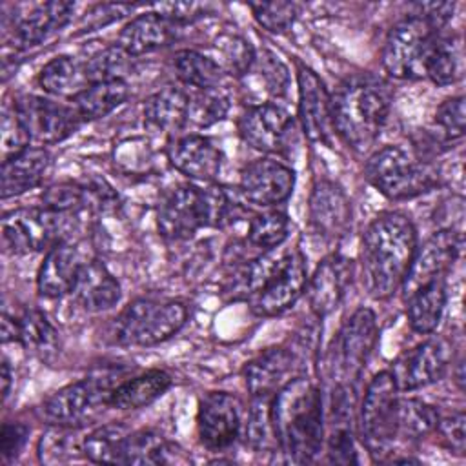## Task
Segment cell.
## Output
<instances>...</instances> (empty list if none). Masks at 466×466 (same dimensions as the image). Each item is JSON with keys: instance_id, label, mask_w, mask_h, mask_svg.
<instances>
[{"instance_id": "obj_1", "label": "cell", "mask_w": 466, "mask_h": 466, "mask_svg": "<svg viewBox=\"0 0 466 466\" xmlns=\"http://www.w3.org/2000/svg\"><path fill=\"white\" fill-rule=\"evenodd\" d=\"M417 249V231L408 215L388 211L364 231L360 242L362 284L370 297L388 299L402 288Z\"/></svg>"}, {"instance_id": "obj_2", "label": "cell", "mask_w": 466, "mask_h": 466, "mask_svg": "<svg viewBox=\"0 0 466 466\" xmlns=\"http://www.w3.org/2000/svg\"><path fill=\"white\" fill-rule=\"evenodd\" d=\"M275 442L289 462H311L324 439L322 397L306 377L289 379L271 399Z\"/></svg>"}, {"instance_id": "obj_3", "label": "cell", "mask_w": 466, "mask_h": 466, "mask_svg": "<svg viewBox=\"0 0 466 466\" xmlns=\"http://www.w3.org/2000/svg\"><path fill=\"white\" fill-rule=\"evenodd\" d=\"M391 98L384 78L370 73L346 78L331 96L335 131L355 151H366L388 120Z\"/></svg>"}, {"instance_id": "obj_4", "label": "cell", "mask_w": 466, "mask_h": 466, "mask_svg": "<svg viewBox=\"0 0 466 466\" xmlns=\"http://www.w3.org/2000/svg\"><path fill=\"white\" fill-rule=\"evenodd\" d=\"M231 200L220 186H178L158 206V231L173 240L193 237L204 226H222L231 215Z\"/></svg>"}, {"instance_id": "obj_5", "label": "cell", "mask_w": 466, "mask_h": 466, "mask_svg": "<svg viewBox=\"0 0 466 466\" xmlns=\"http://www.w3.org/2000/svg\"><path fill=\"white\" fill-rule=\"evenodd\" d=\"M120 382L118 370L95 371L47 397L42 404V417L51 426L78 428L111 406L113 391Z\"/></svg>"}, {"instance_id": "obj_6", "label": "cell", "mask_w": 466, "mask_h": 466, "mask_svg": "<svg viewBox=\"0 0 466 466\" xmlns=\"http://www.w3.org/2000/svg\"><path fill=\"white\" fill-rule=\"evenodd\" d=\"M187 308L178 300L137 299L115 319V339L124 346H157L182 329Z\"/></svg>"}, {"instance_id": "obj_7", "label": "cell", "mask_w": 466, "mask_h": 466, "mask_svg": "<svg viewBox=\"0 0 466 466\" xmlns=\"http://www.w3.org/2000/svg\"><path fill=\"white\" fill-rule=\"evenodd\" d=\"M366 180L391 200L413 198L428 193L437 178L431 167L413 160L408 151L399 146H384L377 149L364 166Z\"/></svg>"}, {"instance_id": "obj_8", "label": "cell", "mask_w": 466, "mask_h": 466, "mask_svg": "<svg viewBox=\"0 0 466 466\" xmlns=\"http://www.w3.org/2000/svg\"><path fill=\"white\" fill-rule=\"evenodd\" d=\"M377 339V319L370 308H359L344 320L331 342L328 360L329 375L337 386H353L357 382Z\"/></svg>"}, {"instance_id": "obj_9", "label": "cell", "mask_w": 466, "mask_h": 466, "mask_svg": "<svg viewBox=\"0 0 466 466\" xmlns=\"http://www.w3.org/2000/svg\"><path fill=\"white\" fill-rule=\"evenodd\" d=\"M399 388L390 370L377 373L362 397L359 411V431L373 459L388 453L395 435V415Z\"/></svg>"}, {"instance_id": "obj_10", "label": "cell", "mask_w": 466, "mask_h": 466, "mask_svg": "<svg viewBox=\"0 0 466 466\" xmlns=\"http://www.w3.org/2000/svg\"><path fill=\"white\" fill-rule=\"evenodd\" d=\"M439 31L411 15L391 27L382 47V66L393 78H422L430 49Z\"/></svg>"}, {"instance_id": "obj_11", "label": "cell", "mask_w": 466, "mask_h": 466, "mask_svg": "<svg viewBox=\"0 0 466 466\" xmlns=\"http://www.w3.org/2000/svg\"><path fill=\"white\" fill-rule=\"evenodd\" d=\"M75 217L42 208H22L2 217V240L13 253L24 255L51 248L66 240L69 222Z\"/></svg>"}, {"instance_id": "obj_12", "label": "cell", "mask_w": 466, "mask_h": 466, "mask_svg": "<svg viewBox=\"0 0 466 466\" xmlns=\"http://www.w3.org/2000/svg\"><path fill=\"white\" fill-rule=\"evenodd\" d=\"M13 107L29 137V142L38 146L67 138L82 122L75 107H67L36 95L18 96L13 102Z\"/></svg>"}, {"instance_id": "obj_13", "label": "cell", "mask_w": 466, "mask_h": 466, "mask_svg": "<svg viewBox=\"0 0 466 466\" xmlns=\"http://www.w3.org/2000/svg\"><path fill=\"white\" fill-rule=\"evenodd\" d=\"M308 286L306 262L300 251L280 257L275 271L255 293L253 311L262 317H273L289 309Z\"/></svg>"}, {"instance_id": "obj_14", "label": "cell", "mask_w": 466, "mask_h": 466, "mask_svg": "<svg viewBox=\"0 0 466 466\" xmlns=\"http://www.w3.org/2000/svg\"><path fill=\"white\" fill-rule=\"evenodd\" d=\"M450 362V342L442 337H431L399 357L390 371L399 390H417L441 380Z\"/></svg>"}, {"instance_id": "obj_15", "label": "cell", "mask_w": 466, "mask_h": 466, "mask_svg": "<svg viewBox=\"0 0 466 466\" xmlns=\"http://www.w3.org/2000/svg\"><path fill=\"white\" fill-rule=\"evenodd\" d=\"M462 248V235L453 229H442L431 235L420 248L415 249L410 269L402 282L404 299L417 288L444 279L446 271L453 266Z\"/></svg>"}, {"instance_id": "obj_16", "label": "cell", "mask_w": 466, "mask_h": 466, "mask_svg": "<svg viewBox=\"0 0 466 466\" xmlns=\"http://www.w3.org/2000/svg\"><path fill=\"white\" fill-rule=\"evenodd\" d=\"M200 442L213 451L229 448L240 431V404L226 391L208 393L197 413Z\"/></svg>"}, {"instance_id": "obj_17", "label": "cell", "mask_w": 466, "mask_h": 466, "mask_svg": "<svg viewBox=\"0 0 466 466\" xmlns=\"http://www.w3.org/2000/svg\"><path fill=\"white\" fill-rule=\"evenodd\" d=\"M73 9L75 5L71 2L60 0L33 5H15L7 29L15 47H31L40 44L69 22Z\"/></svg>"}, {"instance_id": "obj_18", "label": "cell", "mask_w": 466, "mask_h": 466, "mask_svg": "<svg viewBox=\"0 0 466 466\" xmlns=\"http://www.w3.org/2000/svg\"><path fill=\"white\" fill-rule=\"evenodd\" d=\"M295 186V173L271 158H258L240 171V191L255 206L269 208L289 198Z\"/></svg>"}, {"instance_id": "obj_19", "label": "cell", "mask_w": 466, "mask_h": 466, "mask_svg": "<svg viewBox=\"0 0 466 466\" xmlns=\"http://www.w3.org/2000/svg\"><path fill=\"white\" fill-rule=\"evenodd\" d=\"M299 116L302 122L304 135L313 142H329L333 126L331 96L324 87L322 80L309 67L299 64Z\"/></svg>"}, {"instance_id": "obj_20", "label": "cell", "mask_w": 466, "mask_h": 466, "mask_svg": "<svg viewBox=\"0 0 466 466\" xmlns=\"http://www.w3.org/2000/svg\"><path fill=\"white\" fill-rule=\"evenodd\" d=\"M289 127V115L284 107L273 102L251 106L238 118V133L242 140L253 149L264 153L280 149Z\"/></svg>"}, {"instance_id": "obj_21", "label": "cell", "mask_w": 466, "mask_h": 466, "mask_svg": "<svg viewBox=\"0 0 466 466\" xmlns=\"http://www.w3.org/2000/svg\"><path fill=\"white\" fill-rule=\"evenodd\" d=\"M308 215L319 235L326 238H339L350 226L351 206L340 186L329 180H320L311 189Z\"/></svg>"}, {"instance_id": "obj_22", "label": "cell", "mask_w": 466, "mask_h": 466, "mask_svg": "<svg viewBox=\"0 0 466 466\" xmlns=\"http://www.w3.org/2000/svg\"><path fill=\"white\" fill-rule=\"evenodd\" d=\"M167 158L177 171L202 182L215 180L222 166V153L202 135L175 138L167 147Z\"/></svg>"}, {"instance_id": "obj_23", "label": "cell", "mask_w": 466, "mask_h": 466, "mask_svg": "<svg viewBox=\"0 0 466 466\" xmlns=\"http://www.w3.org/2000/svg\"><path fill=\"white\" fill-rule=\"evenodd\" d=\"M351 280V260L342 255L326 257L308 280L309 308L317 317L331 313L342 300Z\"/></svg>"}, {"instance_id": "obj_24", "label": "cell", "mask_w": 466, "mask_h": 466, "mask_svg": "<svg viewBox=\"0 0 466 466\" xmlns=\"http://www.w3.org/2000/svg\"><path fill=\"white\" fill-rule=\"evenodd\" d=\"M177 27L180 24L160 13H144L122 27L116 46L135 58L169 46L177 38Z\"/></svg>"}, {"instance_id": "obj_25", "label": "cell", "mask_w": 466, "mask_h": 466, "mask_svg": "<svg viewBox=\"0 0 466 466\" xmlns=\"http://www.w3.org/2000/svg\"><path fill=\"white\" fill-rule=\"evenodd\" d=\"M80 257L73 244L60 240L46 253L38 275L36 289L46 299H58L71 293L76 275L80 271Z\"/></svg>"}, {"instance_id": "obj_26", "label": "cell", "mask_w": 466, "mask_h": 466, "mask_svg": "<svg viewBox=\"0 0 466 466\" xmlns=\"http://www.w3.org/2000/svg\"><path fill=\"white\" fill-rule=\"evenodd\" d=\"M295 366L293 351L275 346L260 351L242 370L248 391L253 395H275L289 379Z\"/></svg>"}, {"instance_id": "obj_27", "label": "cell", "mask_w": 466, "mask_h": 466, "mask_svg": "<svg viewBox=\"0 0 466 466\" xmlns=\"http://www.w3.org/2000/svg\"><path fill=\"white\" fill-rule=\"evenodd\" d=\"M73 299L89 313L111 309L120 299V286L98 260L82 262L71 289Z\"/></svg>"}, {"instance_id": "obj_28", "label": "cell", "mask_w": 466, "mask_h": 466, "mask_svg": "<svg viewBox=\"0 0 466 466\" xmlns=\"http://www.w3.org/2000/svg\"><path fill=\"white\" fill-rule=\"evenodd\" d=\"M328 461L333 464L357 462L353 442V386H337L331 397Z\"/></svg>"}, {"instance_id": "obj_29", "label": "cell", "mask_w": 466, "mask_h": 466, "mask_svg": "<svg viewBox=\"0 0 466 466\" xmlns=\"http://www.w3.org/2000/svg\"><path fill=\"white\" fill-rule=\"evenodd\" d=\"M49 153L44 147L27 146L18 155L2 162V198L16 197L42 184L49 167Z\"/></svg>"}, {"instance_id": "obj_30", "label": "cell", "mask_w": 466, "mask_h": 466, "mask_svg": "<svg viewBox=\"0 0 466 466\" xmlns=\"http://www.w3.org/2000/svg\"><path fill=\"white\" fill-rule=\"evenodd\" d=\"M187 95L175 86L162 87L144 104V122L149 129L166 135L180 131L186 124Z\"/></svg>"}, {"instance_id": "obj_31", "label": "cell", "mask_w": 466, "mask_h": 466, "mask_svg": "<svg viewBox=\"0 0 466 466\" xmlns=\"http://www.w3.org/2000/svg\"><path fill=\"white\" fill-rule=\"evenodd\" d=\"M446 304L444 279L431 280L406 297V313L410 328L417 333H431L442 317Z\"/></svg>"}, {"instance_id": "obj_32", "label": "cell", "mask_w": 466, "mask_h": 466, "mask_svg": "<svg viewBox=\"0 0 466 466\" xmlns=\"http://www.w3.org/2000/svg\"><path fill=\"white\" fill-rule=\"evenodd\" d=\"M171 388V377L162 370H149L133 379L122 380L111 397V406L116 410H138L158 397H162Z\"/></svg>"}, {"instance_id": "obj_33", "label": "cell", "mask_w": 466, "mask_h": 466, "mask_svg": "<svg viewBox=\"0 0 466 466\" xmlns=\"http://www.w3.org/2000/svg\"><path fill=\"white\" fill-rule=\"evenodd\" d=\"M129 87L126 80L111 82H95L82 89L73 100V107L78 116L84 120H96L109 115L120 104L126 102Z\"/></svg>"}, {"instance_id": "obj_34", "label": "cell", "mask_w": 466, "mask_h": 466, "mask_svg": "<svg viewBox=\"0 0 466 466\" xmlns=\"http://www.w3.org/2000/svg\"><path fill=\"white\" fill-rule=\"evenodd\" d=\"M38 84L44 91L51 95L71 98H75L82 89L89 86L84 73V64L66 55L55 56L42 67L38 75Z\"/></svg>"}, {"instance_id": "obj_35", "label": "cell", "mask_w": 466, "mask_h": 466, "mask_svg": "<svg viewBox=\"0 0 466 466\" xmlns=\"http://www.w3.org/2000/svg\"><path fill=\"white\" fill-rule=\"evenodd\" d=\"M424 76L437 86H448L462 76V47L451 35H437L430 49Z\"/></svg>"}, {"instance_id": "obj_36", "label": "cell", "mask_w": 466, "mask_h": 466, "mask_svg": "<svg viewBox=\"0 0 466 466\" xmlns=\"http://www.w3.org/2000/svg\"><path fill=\"white\" fill-rule=\"evenodd\" d=\"M16 340L33 355L40 359H51L58 348L60 339L55 326L36 309H25L18 317V337Z\"/></svg>"}, {"instance_id": "obj_37", "label": "cell", "mask_w": 466, "mask_h": 466, "mask_svg": "<svg viewBox=\"0 0 466 466\" xmlns=\"http://www.w3.org/2000/svg\"><path fill=\"white\" fill-rule=\"evenodd\" d=\"M439 413L419 399H399L395 415V435L406 441H419L437 430Z\"/></svg>"}, {"instance_id": "obj_38", "label": "cell", "mask_w": 466, "mask_h": 466, "mask_svg": "<svg viewBox=\"0 0 466 466\" xmlns=\"http://www.w3.org/2000/svg\"><path fill=\"white\" fill-rule=\"evenodd\" d=\"M173 67L177 76L186 86H191L195 89L217 87L224 75V71L213 58L193 49L178 51L173 58Z\"/></svg>"}, {"instance_id": "obj_39", "label": "cell", "mask_w": 466, "mask_h": 466, "mask_svg": "<svg viewBox=\"0 0 466 466\" xmlns=\"http://www.w3.org/2000/svg\"><path fill=\"white\" fill-rule=\"evenodd\" d=\"M173 448L155 430L127 433L122 448V464H166Z\"/></svg>"}, {"instance_id": "obj_40", "label": "cell", "mask_w": 466, "mask_h": 466, "mask_svg": "<svg viewBox=\"0 0 466 466\" xmlns=\"http://www.w3.org/2000/svg\"><path fill=\"white\" fill-rule=\"evenodd\" d=\"M127 433L129 431L124 424H104L86 435L82 441V453L91 462L122 464V448Z\"/></svg>"}, {"instance_id": "obj_41", "label": "cell", "mask_w": 466, "mask_h": 466, "mask_svg": "<svg viewBox=\"0 0 466 466\" xmlns=\"http://www.w3.org/2000/svg\"><path fill=\"white\" fill-rule=\"evenodd\" d=\"M133 69V56L127 55L120 46H109L95 53L84 62V73L89 84L124 80Z\"/></svg>"}, {"instance_id": "obj_42", "label": "cell", "mask_w": 466, "mask_h": 466, "mask_svg": "<svg viewBox=\"0 0 466 466\" xmlns=\"http://www.w3.org/2000/svg\"><path fill=\"white\" fill-rule=\"evenodd\" d=\"M228 109L229 100L218 87L197 89L195 95L187 96L186 124L195 127H209L220 122L228 115Z\"/></svg>"}, {"instance_id": "obj_43", "label": "cell", "mask_w": 466, "mask_h": 466, "mask_svg": "<svg viewBox=\"0 0 466 466\" xmlns=\"http://www.w3.org/2000/svg\"><path fill=\"white\" fill-rule=\"evenodd\" d=\"M215 49L218 55V60L215 62L220 66L224 73L233 76L246 75L257 58L251 42L246 40L244 36L231 35V33L220 35L215 42Z\"/></svg>"}, {"instance_id": "obj_44", "label": "cell", "mask_w": 466, "mask_h": 466, "mask_svg": "<svg viewBox=\"0 0 466 466\" xmlns=\"http://www.w3.org/2000/svg\"><path fill=\"white\" fill-rule=\"evenodd\" d=\"M289 231V218L284 211L258 213L249 220L248 240L266 251L279 248Z\"/></svg>"}, {"instance_id": "obj_45", "label": "cell", "mask_w": 466, "mask_h": 466, "mask_svg": "<svg viewBox=\"0 0 466 466\" xmlns=\"http://www.w3.org/2000/svg\"><path fill=\"white\" fill-rule=\"evenodd\" d=\"M75 428L53 426L38 442V459L44 464H58L75 459L82 451V441L78 442L73 435Z\"/></svg>"}, {"instance_id": "obj_46", "label": "cell", "mask_w": 466, "mask_h": 466, "mask_svg": "<svg viewBox=\"0 0 466 466\" xmlns=\"http://www.w3.org/2000/svg\"><path fill=\"white\" fill-rule=\"evenodd\" d=\"M271 399L273 395H253L244 430V441L246 446L255 451L264 450L271 439L275 441L271 424Z\"/></svg>"}, {"instance_id": "obj_47", "label": "cell", "mask_w": 466, "mask_h": 466, "mask_svg": "<svg viewBox=\"0 0 466 466\" xmlns=\"http://www.w3.org/2000/svg\"><path fill=\"white\" fill-rule=\"evenodd\" d=\"M42 202L46 208L76 217L80 211L87 209L93 202V195L89 187L71 184V182H62L47 187L42 195Z\"/></svg>"}, {"instance_id": "obj_48", "label": "cell", "mask_w": 466, "mask_h": 466, "mask_svg": "<svg viewBox=\"0 0 466 466\" xmlns=\"http://www.w3.org/2000/svg\"><path fill=\"white\" fill-rule=\"evenodd\" d=\"M249 7L255 20L271 33L288 31L299 15V5L295 2H257L249 4Z\"/></svg>"}, {"instance_id": "obj_49", "label": "cell", "mask_w": 466, "mask_h": 466, "mask_svg": "<svg viewBox=\"0 0 466 466\" xmlns=\"http://www.w3.org/2000/svg\"><path fill=\"white\" fill-rule=\"evenodd\" d=\"M0 138H2V157H4V160L11 158L13 155H18L20 151H24L29 146V137H27L15 107L4 109L2 126H0Z\"/></svg>"}, {"instance_id": "obj_50", "label": "cell", "mask_w": 466, "mask_h": 466, "mask_svg": "<svg viewBox=\"0 0 466 466\" xmlns=\"http://www.w3.org/2000/svg\"><path fill=\"white\" fill-rule=\"evenodd\" d=\"M437 124L442 127L448 140L461 138L464 135V96H453L444 100L435 113Z\"/></svg>"}, {"instance_id": "obj_51", "label": "cell", "mask_w": 466, "mask_h": 466, "mask_svg": "<svg viewBox=\"0 0 466 466\" xmlns=\"http://www.w3.org/2000/svg\"><path fill=\"white\" fill-rule=\"evenodd\" d=\"M257 60H258V67L262 71V78L266 82L268 91L277 96L284 95L289 84V75L286 66L273 53H264V56Z\"/></svg>"}, {"instance_id": "obj_52", "label": "cell", "mask_w": 466, "mask_h": 466, "mask_svg": "<svg viewBox=\"0 0 466 466\" xmlns=\"http://www.w3.org/2000/svg\"><path fill=\"white\" fill-rule=\"evenodd\" d=\"M464 424H466V417L462 411L451 413L446 419H439V422H437V430L441 431L442 441L457 455H464V448H466Z\"/></svg>"}, {"instance_id": "obj_53", "label": "cell", "mask_w": 466, "mask_h": 466, "mask_svg": "<svg viewBox=\"0 0 466 466\" xmlns=\"http://www.w3.org/2000/svg\"><path fill=\"white\" fill-rule=\"evenodd\" d=\"M29 428L22 422H4L0 431V455L4 461H11L20 453L25 444Z\"/></svg>"}, {"instance_id": "obj_54", "label": "cell", "mask_w": 466, "mask_h": 466, "mask_svg": "<svg viewBox=\"0 0 466 466\" xmlns=\"http://www.w3.org/2000/svg\"><path fill=\"white\" fill-rule=\"evenodd\" d=\"M11 379H13V375H11V368H9V362L4 359V360H2V395H4V399L9 395Z\"/></svg>"}]
</instances>
